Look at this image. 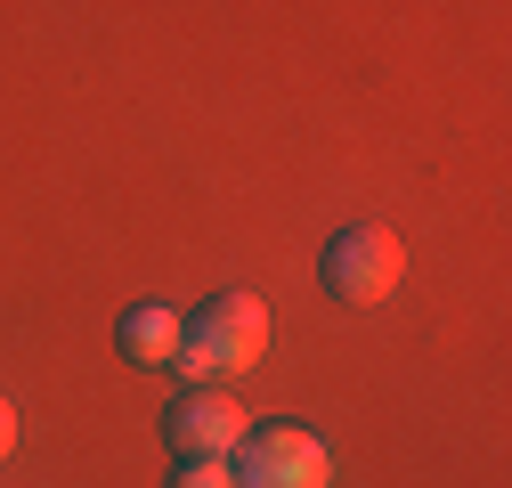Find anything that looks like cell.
Masks as SVG:
<instances>
[{"instance_id":"1","label":"cell","mask_w":512,"mask_h":488,"mask_svg":"<svg viewBox=\"0 0 512 488\" xmlns=\"http://www.w3.org/2000/svg\"><path fill=\"white\" fill-rule=\"evenodd\" d=\"M261 350H269V301L261 293H220V301H204V318H187L171 366L187 383H204V375H244Z\"/></svg>"},{"instance_id":"2","label":"cell","mask_w":512,"mask_h":488,"mask_svg":"<svg viewBox=\"0 0 512 488\" xmlns=\"http://www.w3.org/2000/svg\"><path fill=\"white\" fill-rule=\"evenodd\" d=\"M228 472L236 488H326L334 480V456L309 423H261L228 448Z\"/></svg>"},{"instance_id":"3","label":"cell","mask_w":512,"mask_h":488,"mask_svg":"<svg viewBox=\"0 0 512 488\" xmlns=\"http://www.w3.org/2000/svg\"><path fill=\"white\" fill-rule=\"evenodd\" d=\"M317 277H326L334 301H350V310H366V301H382L399 277H407V244L391 228H342L326 244V261H317Z\"/></svg>"},{"instance_id":"4","label":"cell","mask_w":512,"mask_h":488,"mask_svg":"<svg viewBox=\"0 0 512 488\" xmlns=\"http://www.w3.org/2000/svg\"><path fill=\"white\" fill-rule=\"evenodd\" d=\"M244 432H252V415L236 407V391L187 383V391L163 407V440H171V456H228Z\"/></svg>"},{"instance_id":"5","label":"cell","mask_w":512,"mask_h":488,"mask_svg":"<svg viewBox=\"0 0 512 488\" xmlns=\"http://www.w3.org/2000/svg\"><path fill=\"white\" fill-rule=\"evenodd\" d=\"M179 334H187L179 310H163V301H131V310H122V326H114V350L139 358V366H171Z\"/></svg>"},{"instance_id":"6","label":"cell","mask_w":512,"mask_h":488,"mask_svg":"<svg viewBox=\"0 0 512 488\" xmlns=\"http://www.w3.org/2000/svg\"><path fill=\"white\" fill-rule=\"evenodd\" d=\"M163 488H236V472H228V456H179Z\"/></svg>"},{"instance_id":"7","label":"cell","mask_w":512,"mask_h":488,"mask_svg":"<svg viewBox=\"0 0 512 488\" xmlns=\"http://www.w3.org/2000/svg\"><path fill=\"white\" fill-rule=\"evenodd\" d=\"M9 448H17V407L0 399V464H9Z\"/></svg>"}]
</instances>
